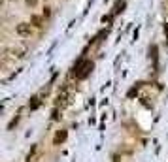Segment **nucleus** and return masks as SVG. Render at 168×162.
<instances>
[{"instance_id":"obj_1","label":"nucleus","mask_w":168,"mask_h":162,"mask_svg":"<svg viewBox=\"0 0 168 162\" xmlns=\"http://www.w3.org/2000/svg\"><path fill=\"white\" fill-rule=\"evenodd\" d=\"M93 62L91 60H85V59H79L78 62L74 64V74H76V77L78 79H85V77L91 74V70H93Z\"/></svg>"},{"instance_id":"obj_2","label":"nucleus","mask_w":168,"mask_h":162,"mask_svg":"<svg viewBox=\"0 0 168 162\" xmlns=\"http://www.w3.org/2000/svg\"><path fill=\"white\" fill-rule=\"evenodd\" d=\"M30 23H19L17 26H15V32L19 34V36H23V38H26V36H30Z\"/></svg>"},{"instance_id":"obj_3","label":"nucleus","mask_w":168,"mask_h":162,"mask_svg":"<svg viewBox=\"0 0 168 162\" xmlns=\"http://www.w3.org/2000/svg\"><path fill=\"white\" fill-rule=\"evenodd\" d=\"M66 136H68V134H66V130H59L57 134H55V139H53V142H55V145L62 143V142L66 139Z\"/></svg>"},{"instance_id":"obj_4","label":"nucleus","mask_w":168,"mask_h":162,"mask_svg":"<svg viewBox=\"0 0 168 162\" xmlns=\"http://www.w3.org/2000/svg\"><path fill=\"white\" fill-rule=\"evenodd\" d=\"M29 108H30V109H38V108H40V98H38V96L32 98V102L29 104Z\"/></svg>"},{"instance_id":"obj_5","label":"nucleus","mask_w":168,"mask_h":162,"mask_svg":"<svg viewBox=\"0 0 168 162\" xmlns=\"http://www.w3.org/2000/svg\"><path fill=\"white\" fill-rule=\"evenodd\" d=\"M30 23H32L34 26H40V23H42V19H40V17H36V15H34V17L30 19Z\"/></svg>"},{"instance_id":"obj_6","label":"nucleus","mask_w":168,"mask_h":162,"mask_svg":"<svg viewBox=\"0 0 168 162\" xmlns=\"http://www.w3.org/2000/svg\"><path fill=\"white\" fill-rule=\"evenodd\" d=\"M36 4H38V0H26V6H30V8H34Z\"/></svg>"},{"instance_id":"obj_7","label":"nucleus","mask_w":168,"mask_h":162,"mask_svg":"<svg viewBox=\"0 0 168 162\" xmlns=\"http://www.w3.org/2000/svg\"><path fill=\"white\" fill-rule=\"evenodd\" d=\"M49 10H51V8H45V10H44V17H49V15H51Z\"/></svg>"}]
</instances>
